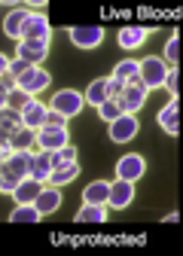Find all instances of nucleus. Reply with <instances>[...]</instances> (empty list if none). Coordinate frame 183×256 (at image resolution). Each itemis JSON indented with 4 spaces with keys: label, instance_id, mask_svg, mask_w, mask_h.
Here are the masks:
<instances>
[{
    "label": "nucleus",
    "instance_id": "nucleus-1",
    "mask_svg": "<svg viewBox=\"0 0 183 256\" xmlns=\"http://www.w3.org/2000/svg\"><path fill=\"white\" fill-rule=\"evenodd\" d=\"M171 68H168V61L159 58V55H150L140 61V82L146 88H165V80H168Z\"/></svg>",
    "mask_w": 183,
    "mask_h": 256
},
{
    "label": "nucleus",
    "instance_id": "nucleus-2",
    "mask_svg": "<svg viewBox=\"0 0 183 256\" xmlns=\"http://www.w3.org/2000/svg\"><path fill=\"white\" fill-rule=\"evenodd\" d=\"M49 107H52V110H58V113H64V116L70 119V116L82 113V107H86V94H82V92H76V88H61V92H55V94H52Z\"/></svg>",
    "mask_w": 183,
    "mask_h": 256
},
{
    "label": "nucleus",
    "instance_id": "nucleus-3",
    "mask_svg": "<svg viewBox=\"0 0 183 256\" xmlns=\"http://www.w3.org/2000/svg\"><path fill=\"white\" fill-rule=\"evenodd\" d=\"M110 140L113 144H128V140H134L138 138V132H140V122H138V116L134 113H122L116 122H110Z\"/></svg>",
    "mask_w": 183,
    "mask_h": 256
},
{
    "label": "nucleus",
    "instance_id": "nucleus-4",
    "mask_svg": "<svg viewBox=\"0 0 183 256\" xmlns=\"http://www.w3.org/2000/svg\"><path fill=\"white\" fill-rule=\"evenodd\" d=\"M144 171H146V158L140 156V152H126L116 162V177H122V180H140L144 177Z\"/></svg>",
    "mask_w": 183,
    "mask_h": 256
},
{
    "label": "nucleus",
    "instance_id": "nucleus-5",
    "mask_svg": "<svg viewBox=\"0 0 183 256\" xmlns=\"http://www.w3.org/2000/svg\"><path fill=\"white\" fill-rule=\"evenodd\" d=\"M132 202H134V180H122V177H116V180L110 183V204H107V208L122 210V208H128Z\"/></svg>",
    "mask_w": 183,
    "mask_h": 256
},
{
    "label": "nucleus",
    "instance_id": "nucleus-6",
    "mask_svg": "<svg viewBox=\"0 0 183 256\" xmlns=\"http://www.w3.org/2000/svg\"><path fill=\"white\" fill-rule=\"evenodd\" d=\"M70 43L76 49H95L104 43V28L88 24V28H70Z\"/></svg>",
    "mask_w": 183,
    "mask_h": 256
},
{
    "label": "nucleus",
    "instance_id": "nucleus-7",
    "mask_svg": "<svg viewBox=\"0 0 183 256\" xmlns=\"http://www.w3.org/2000/svg\"><path fill=\"white\" fill-rule=\"evenodd\" d=\"M49 55V43L46 40H22L18 49H16V58H24L28 64H34V68H40V64L46 61Z\"/></svg>",
    "mask_w": 183,
    "mask_h": 256
},
{
    "label": "nucleus",
    "instance_id": "nucleus-8",
    "mask_svg": "<svg viewBox=\"0 0 183 256\" xmlns=\"http://www.w3.org/2000/svg\"><path fill=\"white\" fill-rule=\"evenodd\" d=\"M49 82H52V76H49V70H46V68H28V70L18 76V88L30 92L34 98H37V92L49 88Z\"/></svg>",
    "mask_w": 183,
    "mask_h": 256
},
{
    "label": "nucleus",
    "instance_id": "nucleus-9",
    "mask_svg": "<svg viewBox=\"0 0 183 256\" xmlns=\"http://www.w3.org/2000/svg\"><path fill=\"white\" fill-rule=\"evenodd\" d=\"M70 144V132L68 128H40V134H37V150H61V146H68Z\"/></svg>",
    "mask_w": 183,
    "mask_h": 256
},
{
    "label": "nucleus",
    "instance_id": "nucleus-10",
    "mask_svg": "<svg viewBox=\"0 0 183 256\" xmlns=\"http://www.w3.org/2000/svg\"><path fill=\"white\" fill-rule=\"evenodd\" d=\"M46 119H49V104H43V101H30V107H24L22 110V122H24V128H34V132H40V128H46Z\"/></svg>",
    "mask_w": 183,
    "mask_h": 256
},
{
    "label": "nucleus",
    "instance_id": "nucleus-11",
    "mask_svg": "<svg viewBox=\"0 0 183 256\" xmlns=\"http://www.w3.org/2000/svg\"><path fill=\"white\" fill-rule=\"evenodd\" d=\"M146 86L144 82H132L128 88H126V94L119 98V104H122V113H138L144 104H146Z\"/></svg>",
    "mask_w": 183,
    "mask_h": 256
},
{
    "label": "nucleus",
    "instance_id": "nucleus-12",
    "mask_svg": "<svg viewBox=\"0 0 183 256\" xmlns=\"http://www.w3.org/2000/svg\"><path fill=\"white\" fill-rule=\"evenodd\" d=\"M55 171L52 165V150H34L30 156V177H37L40 183H49V174Z\"/></svg>",
    "mask_w": 183,
    "mask_h": 256
},
{
    "label": "nucleus",
    "instance_id": "nucleus-13",
    "mask_svg": "<svg viewBox=\"0 0 183 256\" xmlns=\"http://www.w3.org/2000/svg\"><path fill=\"white\" fill-rule=\"evenodd\" d=\"M22 40H46L49 43V18L43 12H30L24 30H22ZM18 40V43H22Z\"/></svg>",
    "mask_w": 183,
    "mask_h": 256
},
{
    "label": "nucleus",
    "instance_id": "nucleus-14",
    "mask_svg": "<svg viewBox=\"0 0 183 256\" xmlns=\"http://www.w3.org/2000/svg\"><path fill=\"white\" fill-rule=\"evenodd\" d=\"M43 186H46V183H40L37 177H24V180H22V186L12 192V198H16L18 204H34V202H37V196L43 192Z\"/></svg>",
    "mask_w": 183,
    "mask_h": 256
},
{
    "label": "nucleus",
    "instance_id": "nucleus-15",
    "mask_svg": "<svg viewBox=\"0 0 183 256\" xmlns=\"http://www.w3.org/2000/svg\"><path fill=\"white\" fill-rule=\"evenodd\" d=\"M156 122H159V128L165 134H177L180 132V116H177V98H171L162 110H159V116H156Z\"/></svg>",
    "mask_w": 183,
    "mask_h": 256
},
{
    "label": "nucleus",
    "instance_id": "nucleus-16",
    "mask_svg": "<svg viewBox=\"0 0 183 256\" xmlns=\"http://www.w3.org/2000/svg\"><path fill=\"white\" fill-rule=\"evenodd\" d=\"M22 128H24V122H22V113H18V110H12V107H4V110H0V132H4L6 140H12Z\"/></svg>",
    "mask_w": 183,
    "mask_h": 256
},
{
    "label": "nucleus",
    "instance_id": "nucleus-17",
    "mask_svg": "<svg viewBox=\"0 0 183 256\" xmlns=\"http://www.w3.org/2000/svg\"><path fill=\"white\" fill-rule=\"evenodd\" d=\"M30 18V10H12L6 18H4V34L12 37V40H22V30Z\"/></svg>",
    "mask_w": 183,
    "mask_h": 256
},
{
    "label": "nucleus",
    "instance_id": "nucleus-18",
    "mask_svg": "<svg viewBox=\"0 0 183 256\" xmlns=\"http://www.w3.org/2000/svg\"><path fill=\"white\" fill-rule=\"evenodd\" d=\"M30 156L34 152H24V150H16L12 158L4 162V174H16V177H30Z\"/></svg>",
    "mask_w": 183,
    "mask_h": 256
},
{
    "label": "nucleus",
    "instance_id": "nucleus-19",
    "mask_svg": "<svg viewBox=\"0 0 183 256\" xmlns=\"http://www.w3.org/2000/svg\"><path fill=\"white\" fill-rule=\"evenodd\" d=\"M61 202H64V198H61V189L46 183V186H43V192L37 196V202H34V204H37V208H40V214L46 216V214L58 210V208H61Z\"/></svg>",
    "mask_w": 183,
    "mask_h": 256
},
{
    "label": "nucleus",
    "instance_id": "nucleus-20",
    "mask_svg": "<svg viewBox=\"0 0 183 256\" xmlns=\"http://www.w3.org/2000/svg\"><path fill=\"white\" fill-rule=\"evenodd\" d=\"M113 80H122V82H140V61L134 58H122L116 68H113Z\"/></svg>",
    "mask_w": 183,
    "mask_h": 256
},
{
    "label": "nucleus",
    "instance_id": "nucleus-21",
    "mask_svg": "<svg viewBox=\"0 0 183 256\" xmlns=\"http://www.w3.org/2000/svg\"><path fill=\"white\" fill-rule=\"evenodd\" d=\"M82 202H88V204H110V183L107 180L88 183L82 189Z\"/></svg>",
    "mask_w": 183,
    "mask_h": 256
},
{
    "label": "nucleus",
    "instance_id": "nucleus-22",
    "mask_svg": "<svg viewBox=\"0 0 183 256\" xmlns=\"http://www.w3.org/2000/svg\"><path fill=\"white\" fill-rule=\"evenodd\" d=\"M146 34H150V30H146V28H138V24H134V28H122L119 37H116V40H119V49H126V52L138 49V46L146 40Z\"/></svg>",
    "mask_w": 183,
    "mask_h": 256
},
{
    "label": "nucleus",
    "instance_id": "nucleus-23",
    "mask_svg": "<svg viewBox=\"0 0 183 256\" xmlns=\"http://www.w3.org/2000/svg\"><path fill=\"white\" fill-rule=\"evenodd\" d=\"M76 222H95V226L107 222V204H88V202H82V208L76 210Z\"/></svg>",
    "mask_w": 183,
    "mask_h": 256
},
{
    "label": "nucleus",
    "instance_id": "nucleus-24",
    "mask_svg": "<svg viewBox=\"0 0 183 256\" xmlns=\"http://www.w3.org/2000/svg\"><path fill=\"white\" fill-rule=\"evenodd\" d=\"M80 177V162H74V165H64V168H55L52 174H49V186H68V183H74Z\"/></svg>",
    "mask_w": 183,
    "mask_h": 256
},
{
    "label": "nucleus",
    "instance_id": "nucleus-25",
    "mask_svg": "<svg viewBox=\"0 0 183 256\" xmlns=\"http://www.w3.org/2000/svg\"><path fill=\"white\" fill-rule=\"evenodd\" d=\"M30 101H34V94H30V92H24V88H16L12 94H4V92H0V104H4V107H12V110H24V107H30Z\"/></svg>",
    "mask_w": 183,
    "mask_h": 256
},
{
    "label": "nucleus",
    "instance_id": "nucleus-26",
    "mask_svg": "<svg viewBox=\"0 0 183 256\" xmlns=\"http://www.w3.org/2000/svg\"><path fill=\"white\" fill-rule=\"evenodd\" d=\"M107 82H110V80H92V82H88V88H86V104L101 107L104 101H110V94H107Z\"/></svg>",
    "mask_w": 183,
    "mask_h": 256
},
{
    "label": "nucleus",
    "instance_id": "nucleus-27",
    "mask_svg": "<svg viewBox=\"0 0 183 256\" xmlns=\"http://www.w3.org/2000/svg\"><path fill=\"white\" fill-rule=\"evenodd\" d=\"M10 220H12V222H40L43 214H40L37 204H18V208L10 214Z\"/></svg>",
    "mask_w": 183,
    "mask_h": 256
},
{
    "label": "nucleus",
    "instance_id": "nucleus-28",
    "mask_svg": "<svg viewBox=\"0 0 183 256\" xmlns=\"http://www.w3.org/2000/svg\"><path fill=\"white\" fill-rule=\"evenodd\" d=\"M37 134L40 132H34V128H22V132L12 138V146L16 150H24V152H34L37 150Z\"/></svg>",
    "mask_w": 183,
    "mask_h": 256
},
{
    "label": "nucleus",
    "instance_id": "nucleus-29",
    "mask_svg": "<svg viewBox=\"0 0 183 256\" xmlns=\"http://www.w3.org/2000/svg\"><path fill=\"white\" fill-rule=\"evenodd\" d=\"M74 162H76V150H74L70 144L52 152V165H55V168H64V165H74Z\"/></svg>",
    "mask_w": 183,
    "mask_h": 256
},
{
    "label": "nucleus",
    "instance_id": "nucleus-30",
    "mask_svg": "<svg viewBox=\"0 0 183 256\" xmlns=\"http://www.w3.org/2000/svg\"><path fill=\"white\" fill-rule=\"evenodd\" d=\"M98 116L110 125V122H116V119L122 116V104H119V101H104V104L98 107Z\"/></svg>",
    "mask_w": 183,
    "mask_h": 256
},
{
    "label": "nucleus",
    "instance_id": "nucleus-31",
    "mask_svg": "<svg viewBox=\"0 0 183 256\" xmlns=\"http://www.w3.org/2000/svg\"><path fill=\"white\" fill-rule=\"evenodd\" d=\"M165 61H168V64H177V61H180V37H177V34L165 43Z\"/></svg>",
    "mask_w": 183,
    "mask_h": 256
},
{
    "label": "nucleus",
    "instance_id": "nucleus-32",
    "mask_svg": "<svg viewBox=\"0 0 183 256\" xmlns=\"http://www.w3.org/2000/svg\"><path fill=\"white\" fill-rule=\"evenodd\" d=\"M126 88H128V82H122V80H113V76H110V82H107V94H110V101H119L122 94H126Z\"/></svg>",
    "mask_w": 183,
    "mask_h": 256
},
{
    "label": "nucleus",
    "instance_id": "nucleus-33",
    "mask_svg": "<svg viewBox=\"0 0 183 256\" xmlns=\"http://www.w3.org/2000/svg\"><path fill=\"white\" fill-rule=\"evenodd\" d=\"M22 180H24V177H16V174H4V177H0V189H4L6 196H12V192L22 186Z\"/></svg>",
    "mask_w": 183,
    "mask_h": 256
},
{
    "label": "nucleus",
    "instance_id": "nucleus-34",
    "mask_svg": "<svg viewBox=\"0 0 183 256\" xmlns=\"http://www.w3.org/2000/svg\"><path fill=\"white\" fill-rule=\"evenodd\" d=\"M0 88H4V94H12L18 88V76L12 70H4V76H0Z\"/></svg>",
    "mask_w": 183,
    "mask_h": 256
},
{
    "label": "nucleus",
    "instance_id": "nucleus-35",
    "mask_svg": "<svg viewBox=\"0 0 183 256\" xmlns=\"http://www.w3.org/2000/svg\"><path fill=\"white\" fill-rule=\"evenodd\" d=\"M46 125H49V128H68V116L49 107V119H46Z\"/></svg>",
    "mask_w": 183,
    "mask_h": 256
},
{
    "label": "nucleus",
    "instance_id": "nucleus-36",
    "mask_svg": "<svg viewBox=\"0 0 183 256\" xmlns=\"http://www.w3.org/2000/svg\"><path fill=\"white\" fill-rule=\"evenodd\" d=\"M177 80H180V74L171 68V74H168V80H165V88L171 92V98H177V88H180V82H177Z\"/></svg>",
    "mask_w": 183,
    "mask_h": 256
},
{
    "label": "nucleus",
    "instance_id": "nucleus-37",
    "mask_svg": "<svg viewBox=\"0 0 183 256\" xmlns=\"http://www.w3.org/2000/svg\"><path fill=\"white\" fill-rule=\"evenodd\" d=\"M28 68H34V64H28L24 58H12V64H10V70H12L16 76H22V74H24Z\"/></svg>",
    "mask_w": 183,
    "mask_h": 256
},
{
    "label": "nucleus",
    "instance_id": "nucleus-38",
    "mask_svg": "<svg viewBox=\"0 0 183 256\" xmlns=\"http://www.w3.org/2000/svg\"><path fill=\"white\" fill-rule=\"evenodd\" d=\"M12 156H16V146H12V140L4 138V144H0V158L6 162V158H12Z\"/></svg>",
    "mask_w": 183,
    "mask_h": 256
},
{
    "label": "nucleus",
    "instance_id": "nucleus-39",
    "mask_svg": "<svg viewBox=\"0 0 183 256\" xmlns=\"http://www.w3.org/2000/svg\"><path fill=\"white\" fill-rule=\"evenodd\" d=\"M180 220V214L177 210H171V214H165V222H177Z\"/></svg>",
    "mask_w": 183,
    "mask_h": 256
}]
</instances>
